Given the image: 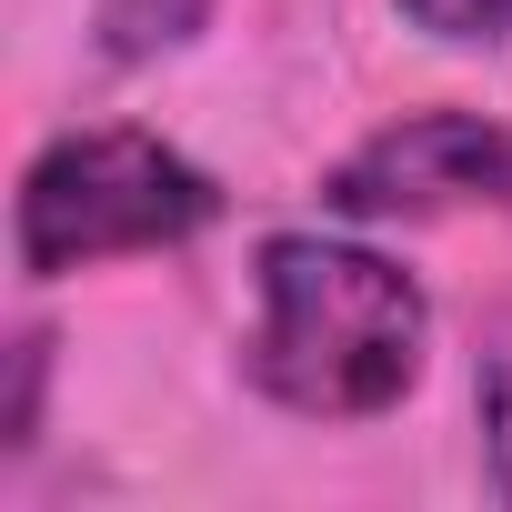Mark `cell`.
<instances>
[{
    "label": "cell",
    "mask_w": 512,
    "mask_h": 512,
    "mask_svg": "<svg viewBox=\"0 0 512 512\" xmlns=\"http://www.w3.org/2000/svg\"><path fill=\"white\" fill-rule=\"evenodd\" d=\"M432 362V302L392 251L352 231H262L251 251L241 382L292 422H382Z\"/></svg>",
    "instance_id": "cell-1"
},
{
    "label": "cell",
    "mask_w": 512,
    "mask_h": 512,
    "mask_svg": "<svg viewBox=\"0 0 512 512\" xmlns=\"http://www.w3.org/2000/svg\"><path fill=\"white\" fill-rule=\"evenodd\" d=\"M221 221V181L141 131V121H71L21 161L11 191V262L21 282H71L101 262H151V251H191Z\"/></svg>",
    "instance_id": "cell-2"
},
{
    "label": "cell",
    "mask_w": 512,
    "mask_h": 512,
    "mask_svg": "<svg viewBox=\"0 0 512 512\" xmlns=\"http://www.w3.org/2000/svg\"><path fill=\"white\" fill-rule=\"evenodd\" d=\"M322 211L392 231V221H462L492 211L512 221V131L482 111H402L382 131H362L332 171H322Z\"/></svg>",
    "instance_id": "cell-3"
},
{
    "label": "cell",
    "mask_w": 512,
    "mask_h": 512,
    "mask_svg": "<svg viewBox=\"0 0 512 512\" xmlns=\"http://www.w3.org/2000/svg\"><path fill=\"white\" fill-rule=\"evenodd\" d=\"M211 11L221 0H91V41H101L111 71H151V61L191 51L211 31Z\"/></svg>",
    "instance_id": "cell-4"
},
{
    "label": "cell",
    "mask_w": 512,
    "mask_h": 512,
    "mask_svg": "<svg viewBox=\"0 0 512 512\" xmlns=\"http://www.w3.org/2000/svg\"><path fill=\"white\" fill-rule=\"evenodd\" d=\"M472 412H482V482L492 502H512V312L482 322L472 342Z\"/></svg>",
    "instance_id": "cell-5"
},
{
    "label": "cell",
    "mask_w": 512,
    "mask_h": 512,
    "mask_svg": "<svg viewBox=\"0 0 512 512\" xmlns=\"http://www.w3.org/2000/svg\"><path fill=\"white\" fill-rule=\"evenodd\" d=\"M41 392H51V332L21 322L11 332V402H0V462H21L41 442Z\"/></svg>",
    "instance_id": "cell-6"
},
{
    "label": "cell",
    "mask_w": 512,
    "mask_h": 512,
    "mask_svg": "<svg viewBox=\"0 0 512 512\" xmlns=\"http://www.w3.org/2000/svg\"><path fill=\"white\" fill-rule=\"evenodd\" d=\"M392 11L442 51H512V0H392Z\"/></svg>",
    "instance_id": "cell-7"
}]
</instances>
